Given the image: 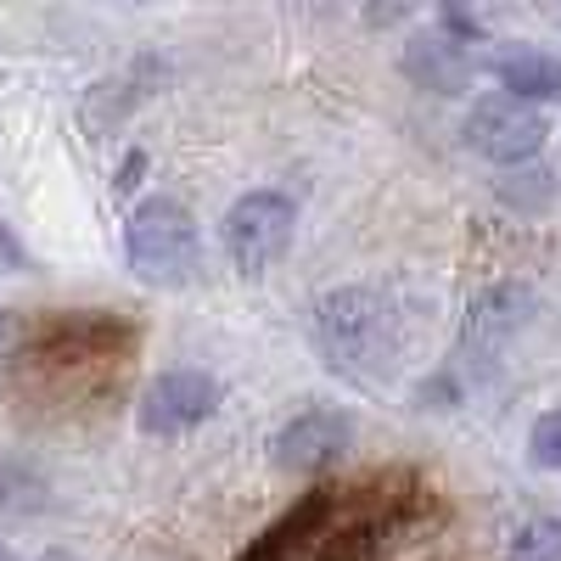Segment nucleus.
Masks as SVG:
<instances>
[{"label": "nucleus", "instance_id": "obj_12", "mask_svg": "<svg viewBox=\"0 0 561 561\" xmlns=\"http://www.w3.org/2000/svg\"><path fill=\"white\" fill-rule=\"evenodd\" d=\"M528 455H534V466H545V472H561V410H545V415L534 421Z\"/></svg>", "mask_w": 561, "mask_h": 561}, {"label": "nucleus", "instance_id": "obj_15", "mask_svg": "<svg viewBox=\"0 0 561 561\" xmlns=\"http://www.w3.org/2000/svg\"><path fill=\"white\" fill-rule=\"evenodd\" d=\"M140 169H147V158H140V152H129V163L118 169V180H113V192H129V185L140 180Z\"/></svg>", "mask_w": 561, "mask_h": 561}, {"label": "nucleus", "instance_id": "obj_17", "mask_svg": "<svg viewBox=\"0 0 561 561\" xmlns=\"http://www.w3.org/2000/svg\"><path fill=\"white\" fill-rule=\"evenodd\" d=\"M45 561H79V556H68V550H51V556H45Z\"/></svg>", "mask_w": 561, "mask_h": 561}, {"label": "nucleus", "instance_id": "obj_18", "mask_svg": "<svg viewBox=\"0 0 561 561\" xmlns=\"http://www.w3.org/2000/svg\"><path fill=\"white\" fill-rule=\"evenodd\" d=\"M0 561H23V556H18V550H7V545H0Z\"/></svg>", "mask_w": 561, "mask_h": 561}, {"label": "nucleus", "instance_id": "obj_13", "mask_svg": "<svg viewBox=\"0 0 561 561\" xmlns=\"http://www.w3.org/2000/svg\"><path fill=\"white\" fill-rule=\"evenodd\" d=\"M354 7H359V18L370 28H399V23H410L421 12V0H354Z\"/></svg>", "mask_w": 561, "mask_h": 561}, {"label": "nucleus", "instance_id": "obj_6", "mask_svg": "<svg viewBox=\"0 0 561 561\" xmlns=\"http://www.w3.org/2000/svg\"><path fill=\"white\" fill-rule=\"evenodd\" d=\"M225 388L219 377H208V370H163V377L140 393L135 404V421H140V433H152V438H174V433H192L203 427V421L219 410Z\"/></svg>", "mask_w": 561, "mask_h": 561}, {"label": "nucleus", "instance_id": "obj_1", "mask_svg": "<svg viewBox=\"0 0 561 561\" xmlns=\"http://www.w3.org/2000/svg\"><path fill=\"white\" fill-rule=\"evenodd\" d=\"M314 348L337 377L382 393L415 354L421 309L399 287H332L314 304Z\"/></svg>", "mask_w": 561, "mask_h": 561}, {"label": "nucleus", "instance_id": "obj_11", "mask_svg": "<svg viewBox=\"0 0 561 561\" xmlns=\"http://www.w3.org/2000/svg\"><path fill=\"white\" fill-rule=\"evenodd\" d=\"M505 561H561V517L523 523V534L511 539V556Z\"/></svg>", "mask_w": 561, "mask_h": 561}, {"label": "nucleus", "instance_id": "obj_5", "mask_svg": "<svg viewBox=\"0 0 561 561\" xmlns=\"http://www.w3.org/2000/svg\"><path fill=\"white\" fill-rule=\"evenodd\" d=\"M460 135L478 158H489L500 169H523V163L539 158L550 124L534 102H517V96H505V90H494V96H478L472 107H466Z\"/></svg>", "mask_w": 561, "mask_h": 561}, {"label": "nucleus", "instance_id": "obj_8", "mask_svg": "<svg viewBox=\"0 0 561 561\" xmlns=\"http://www.w3.org/2000/svg\"><path fill=\"white\" fill-rule=\"evenodd\" d=\"M528 320V287H517V280H500V287L478 293L472 309H466V332H460V354L466 359H500V348L523 332Z\"/></svg>", "mask_w": 561, "mask_h": 561}, {"label": "nucleus", "instance_id": "obj_16", "mask_svg": "<svg viewBox=\"0 0 561 561\" xmlns=\"http://www.w3.org/2000/svg\"><path fill=\"white\" fill-rule=\"evenodd\" d=\"M534 7H539V12L550 18V23H561V0H534Z\"/></svg>", "mask_w": 561, "mask_h": 561}, {"label": "nucleus", "instance_id": "obj_9", "mask_svg": "<svg viewBox=\"0 0 561 561\" xmlns=\"http://www.w3.org/2000/svg\"><path fill=\"white\" fill-rule=\"evenodd\" d=\"M404 79L415 90H433V96H460V90L472 84V57H466V45L455 34L421 28L404 45Z\"/></svg>", "mask_w": 561, "mask_h": 561}, {"label": "nucleus", "instance_id": "obj_4", "mask_svg": "<svg viewBox=\"0 0 561 561\" xmlns=\"http://www.w3.org/2000/svg\"><path fill=\"white\" fill-rule=\"evenodd\" d=\"M135 348V325L118 314H62L28 332L23 359L39 370H90V365H113Z\"/></svg>", "mask_w": 561, "mask_h": 561}, {"label": "nucleus", "instance_id": "obj_2", "mask_svg": "<svg viewBox=\"0 0 561 561\" xmlns=\"http://www.w3.org/2000/svg\"><path fill=\"white\" fill-rule=\"evenodd\" d=\"M124 264L135 280L180 293L203 275V230L192 208L174 197H147L124 219Z\"/></svg>", "mask_w": 561, "mask_h": 561}, {"label": "nucleus", "instance_id": "obj_3", "mask_svg": "<svg viewBox=\"0 0 561 561\" xmlns=\"http://www.w3.org/2000/svg\"><path fill=\"white\" fill-rule=\"evenodd\" d=\"M293 230H298V203L287 192L259 185V192L230 203V214L219 219V242H225L230 270H237L242 280H259V275H270L280 259H287Z\"/></svg>", "mask_w": 561, "mask_h": 561}, {"label": "nucleus", "instance_id": "obj_7", "mask_svg": "<svg viewBox=\"0 0 561 561\" xmlns=\"http://www.w3.org/2000/svg\"><path fill=\"white\" fill-rule=\"evenodd\" d=\"M348 444H354V421L343 410L314 404L270 438V460L280 472H325V466H337L348 455Z\"/></svg>", "mask_w": 561, "mask_h": 561}, {"label": "nucleus", "instance_id": "obj_10", "mask_svg": "<svg viewBox=\"0 0 561 561\" xmlns=\"http://www.w3.org/2000/svg\"><path fill=\"white\" fill-rule=\"evenodd\" d=\"M494 79L505 96H517V102H561V57L550 51H534V45H511V51H500L494 62Z\"/></svg>", "mask_w": 561, "mask_h": 561}, {"label": "nucleus", "instance_id": "obj_14", "mask_svg": "<svg viewBox=\"0 0 561 561\" xmlns=\"http://www.w3.org/2000/svg\"><path fill=\"white\" fill-rule=\"evenodd\" d=\"M0 270H34L28 248L12 237V225H0Z\"/></svg>", "mask_w": 561, "mask_h": 561}]
</instances>
